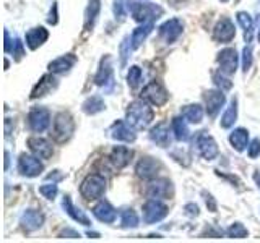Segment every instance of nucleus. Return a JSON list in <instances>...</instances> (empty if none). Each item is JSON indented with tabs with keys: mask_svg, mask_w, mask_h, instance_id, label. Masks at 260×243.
Returning a JSON list of instances; mask_svg holds the SVG:
<instances>
[{
	"mask_svg": "<svg viewBox=\"0 0 260 243\" xmlns=\"http://www.w3.org/2000/svg\"><path fill=\"white\" fill-rule=\"evenodd\" d=\"M154 118V112L146 104L145 99L140 101H134L132 104H128V109H127V122L132 125L135 130H142L146 128Z\"/></svg>",
	"mask_w": 260,
	"mask_h": 243,
	"instance_id": "nucleus-1",
	"label": "nucleus"
},
{
	"mask_svg": "<svg viewBox=\"0 0 260 243\" xmlns=\"http://www.w3.org/2000/svg\"><path fill=\"white\" fill-rule=\"evenodd\" d=\"M127 8L132 13L134 20L138 23H153L162 16V8L151 2H128Z\"/></svg>",
	"mask_w": 260,
	"mask_h": 243,
	"instance_id": "nucleus-2",
	"label": "nucleus"
},
{
	"mask_svg": "<svg viewBox=\"0 0 260 243\" xmlns=\"http://www.w3.org/2000/svg\"><path fill=\"white\" fill-rule=\"evenodd\" d=\"M106 191V180L104 177L100 174H91L88 175L83 182H81L80 186V193L81 196L88 201H93V199H100Z\"/></svg>",
	"mask_w": 260,
	"mask_h": 243,
	"instance_id": "nucleus-3",
	"label": "nucleus"
},
{
	"mask_svg": "<svg viewBox=\"0 0 260 243\" xmlns=\"http://www.w3.org/2000/svg\"><path fill=\"white\" fill-rule=\"evenodd\" d=\"M73 130H75V124H73L72 115L67 112H60L54 120V128H52L54 140L59 143H65L72 136Z\"/></svg>",
	"mask_w": 260,
	"mask_h": 243,
	"instance_id": "nucleus-4",
	"label": "nucleus"
},
{
	"mask_svg": "<svg viewBox=\"0 0 260 243\" xmlns=\"http://www.w3.org/2000/svg\"><path fill=\"white\" fill-rule=\"evenodd\" d=\"M195 146H197L199 154L205 160H213L218 157V144L215 138L207 132H199V135L195 136Z\"/></svg>",
	"mask_w": 260,
	"mask_h": 243,
	"instance_id": "nucleus-5",
	"label": "nucleus"
},
{
	"mask_svg": "<svg viewBox=\"0 0 260 243\" xmlns=\"http://www.w3.org/2000/svg\"><path fill=\"white\" fill-rule=\"evenodd\" d=\"M142 99H145L146 102H150L153 105H158V107H161V105H165L168 102L169 94H168L165 86H162L159 81H151V83H148L143 88Z\"/></svg>",
	"mask_w": 260,
	"mask_h": 243,
	"instance_id": "nucleus-6",
	"label": "nucleus"
},
{
	"mask_svg": "<svg viewBox=\"0 0 260 243\" xmlns=\"http://www.w3.org/2000/svg\"><path fill=\"white\" fill-rule=\"evenodd\" d=\"M94 81L98 86L104 89V93H111L114 88V70H112V62L111 57L106 55L100 63V70H98Z\"/></svg>",
	"mask_w": 260,
	"mask_h": 243,
	"instance_id": "nucleus-7",
	"label": "nucleus"
},
{
	"mask_svg": "<svg viewBox=\"0 0 260 243\" xmlns=\"http://www.w3.org/2000/svg\"><path fill=\"white\" fill-rule=\"evenodd\" d=\"M168 216V206L159 199L150 198L143 205V221L146 224H154L162 221Z\"/></svg>",
	"mask_w": 260,
	"mask_h": 243,
	"instance_id": "nucleus-8",
	"label": "nucleus"
},
{
	"mask_svg": "<svg viewBox=\"0 0 260 243\" xmlns=\"http://www.w3.org/2000/svg\"><path fill=\"white\" fill-rule=\"evenodd\" d=\"M29 128L36 133H43L51 125V112L44 107H35L28 115Z\"/></svg>",
	"mask_w": 260,
	"mask_h": 243,
	"instance_id": "nucleus-9",
	"label": "nucleus"
},
{
	"mask_svg": "<svg viewBox=\"0 0 260 243\" xmlns=\"http://www.w3.org/2000/svg\"><path fill=\"white\" fill-rule=\"evenodd\" d=\"M146 196L154 199H168L173 196V183L166 178H156L148 183L146 186Z\"/></svg>",
	"mask_w": 260,
	"mask_h": 243,
	"instance_id": "nucleus-10",
	"label": "nucleus"
},
{
	"mask_svg": "<svg viewBox=\"0 0 260 243\" xmlns=\"http://www.w3.org/2000/svg\"><path fill=\"white\" fill-rule=\"evenodd\" d=\"M161 169H162V166L159 160L153 159V157H142L137 162L135 172L138 177L143 178V180H153V178L158 177Z\"/></svg>",
	"mask_w": 260,
	"mask_h": 243,
	"instance_id": "nucleus-11",
	"label": "nucleus"
},
{
	"mask_svg": "<svg viewBox=\"0 0 260 243\" xmlns=\"http://www.w3.org/2000/svg\"><path fill=\"white\" fill-rule=\"evenodd\" d=\"M218 63H219V70L224 75H234L236 70H238V63H239V57L236 49L228 47L223 49L221 52L218 54Z\"/></svg>",
	"mask_w": 260,
	"mask_h": 243,
	"instance_id": "nucleus-12",
	"label": "nucleus"
},
{
	"mask_svg": "<svg viewBox=\"0 0 260 243\" xmlns=\"http://www.w3.org/2000/svg\"><path fill=\"white\" fill-rule=\"evenodd\" d=\"M182 31H184V24L181 20H177V18H171L159 26V34L168 44L176 43V40L181 37Z\"/></svg>",
	"mask_w": 260,
	"mask_h": 243,
	"instance_id": "nucleus-13",
	"label": "nucleus"
},
{
	"mask_svg": "<svg viewBox=\"0 0 260 243\" xmlns=\"http://www.w3.org/2000/svg\"><path fill=\"white\" fill-rule=\"evenodd\" d=\"M111 136L114 138V140L117 141H125V143H132L135 141V128L128 124V122H124V120H117L114 122V124L111 125V130H109Z\"/></svg>",
	"mask_w": 260,
	"mask_h": 243,
	"instance_id": "nucleus-14",
	"label": "nucleus"
},
{
	"mask_svg": "<svg viewBox=\"0 0 260 243\" xmlns=\"http://www.w3.org/2000/svg\"><path fill=\"white\" fill-rule=\"evenodd\" d=\"M43 162L38 159V156H29V154H21L20 160H18V170L21 172V175L24 177H38L41 172H43Z\"/></svg>",
	"mask_w": 260,
	"mask_h": 243,
	"instance_id": "nucleus-15",
	"label": "nucleus"
},
{
	"mask_svg": "<svg viewBox=\"0 0 260 243\" xmlns=\"http://www.w3.org/2000/svg\"><path fill=\"white\" fill-rule=\"evenodd\" d=\"M205 104H207V113L215 118L219 110L223 109V105L226 102V96L223 94V91H216V89H211V91H207L205 93Z\"/></svg>",
	"mask_w": 260,
	"mask_h": 243,
	"instance_id": "nucleus-16",
	"label": "nucleus"
},
{
	"mask_svg": "<svg viewBox=\"0 0 260 243\" xmlns=\"http://www.w3.org/2000/svg\"><path fill=\"white\" fill-rule=\"evenodd\" d=\"M28 146H29V149L32 151V154L38 156L39 159H51L52 154H54L52 144L49 143L47 140H44V138L31 136L28 140Z\"/></svg>",
	"mask_w": 260,
	"mask_h": 243,
	"instance_id": "nucleus-17",
	"label": "nucleus"
},
{
	"mask_svg": "<svg viewBox=\"0 0 260 243\" xmlns=\"http://www.w3.org/2000/svg\"><path fill=\"white\" fill-rule=\"evenodd\" d=\"M236 36V29H234V24L230 18H221L216 26L213 29V37L216 40H221V43H230V40H233Z\"/></svg>",
	"mask_w": 260,
	"mask_h": 243,
	"instance_id": "nucleus-18",
	"label": "nucleus"
},
{
	"mask_svg": "<svg viewBox=\"0 0 260 243\" xmlns=\"http://www.w3.org/2000/svg\"><path fill=\"white\" fill-rule=\"evenodd\" d=\"M20 224L23 229L28 232L38 230L39 227H43V224H44V216L36 209H26L20 217Z\"/></svg>",
	"mask_w": 260,
	"mask_h": 243,
	"instance_id": "nucleus-19",
	"label": "nucleus"
},
{
	"mask_svg": "<svg viewBox=\"0 0 260 243\" xmlns=\"http://www.w3.org/2000/svg\"><path fill=\"white\" fill-rule=\"evenodd\" d=\"M150 140L153 143H156L161 148H168L171 146V133H169V124L161 122L154 128H151L150 132Z\"/></svg>",
	"mask_w": 260,
	"mask_h": 243,
	"instance_id": "nucleus-20",
	"label": "nucleus"
},
{
	"mask_svg": "<svg viewBox=\"0 0 260 243\" xmlns=\"http://www.w3.org/2000/svg\"><path fill=\"white\" fill-rule=\"evenodd\" d=\"M93 214L94 217L98 219V221H101L104 224H112L114 221H116V209L112 208L111 202L108 201H100L98 205L93 208Z\"/></svg>",
	"mask_w": 260,
	"mask_h": 243,
	"instance_id": "nucleus-21",
	"label": "nucleus"
},
{
	"mask_svg": "<svg viewBox=\"0 0 260 243\" xmlns=\"http://www.w3.org/2000/svg\"><path fill=\"white\" fill-rule=\"evenodd\" d=\"M59 85V81H57L52 75H44L43 78L39 79V83L35 86L31 93V97L32 99H38V97H44L47 96L49 93H52L54 89Z\"/></svg>",
	"mask_w": 260,
	"mask_h": 243,
	"instance_id": "nucleus-22",
	"label": "nucleus"
},
{
	"mask_svg": "<svg viewBox=\"0 0 260 243\" xmlns=\"http://www.w3.org/2000/svg\"><path fill=\"white\" fill-rule=\"evenodd\" d=\"M134 152L132 149L125 148V146H116L112 151H111V156H109V160L112 162V166L116 169H124L130 159H132Z\"/></svg>",
	"mask_w": 260,
	"mask_h": 243,
	"instance_id": "nucleus-23",
	"label": "nucleus"
},
{
	"mask_svg": "<svg viewBox=\"0 0 260 243\" xmlns=\"http://www.w3.org/2000/svg\"><path fill=\"white\" fill-rule=\"evenodd\" d=\"M75 62H77L75 55H72V54L59 57V59H55L54 62L49 63V71L55 73V75H62V73L70 71V68L75 65Z\"/></svg>",
	"mask_w": 260,
	"mask_h": 243,
	"instance_id": "nucleus-24",
	"label": "nucleus"
},
{
	"mask_svg": "<svg viewBox=\"0 0 260 243\" xmlns=\"http://www.w3.org/2000/svg\"><path fill=\"white\" fill-rule=\"evenodd\" d=\"M49 37L47 29H44L43 26L39 28H32L26 32V44L31 51H36L39 46H43Z\"/></svg>",
	"mask_w": 260,
	"mask_h": 243,
	"instance_id": "nucleus-25",
	"label": "nucleus"
},
{
	"mask_svg": "<svg viewBox=\"0 0 260 243\" xmlns=\"http://www.w3.org/2000/svg\"><path fill=\"white\" fill-rule=\"evenodd\" d=\"M62 206H63V209H65V213H67L73 221H77L78 224H81V225H89L91 222H89V219H88V216L81 211L80 208H77V206H73V202L70 201V196H63V201H62Z\"/></svg>",
	"mask_w": 260,
	"mask_h": 243,
	"instance_id": "nucleus-26",
	"label": "nucleus"
},
{
	"mask_svg": "<svg viewBox=\"0 0 260 243\" xmlns=\"http://www.w3.org/2000/svg\"><path fill=\"white\" fill-rule=\"evenodd\" d=\"M230 143L236 151L242 152L246 148H249V132L246 128L233 130L231 135H230Z\"/></svg>",
	"mask_w": 260,
	"mask_h": 243,
	"instance_id": "nucleus-27",
	"label": "nucleus"
},
{
	"mask_svg": "<svg viewBox=\"0 0 260 243\" xmlns=\"http://www.w3.org/2000/svg\"><path fill=\"white\" fill-rule=\"evenodd\" d=\"M154 29V24L153 23H143V26H138L134 29L132 36H130V44H132V49H138L143 40L151 34V31Z\"/></svg>",
	"mask_w": 260,
	"mask_h": 243,
	"instance_id": "nucleus-28",
	"label": "nucleus"
},
{
	"mask_svg": "<svg viewBox=\"0 0 260 243\" xmlns=\"http://www.w3.org/2000/svg\"><path fill=\"white\" fill-rule=\"evenodd\" d=\"M100 10H101V0H89V4L85 10V29L91 31L94 28Z\"/></svg>",
	"mask_w": 260,
	"mask_h": 243,
	"instance_id": "nucleus-29",
	"label": "nucleus"
},
{
	"mask_svg": "<svg viewBox=\"0 0 260 243\" xmlns=\"http://www.w3.org/2000/svg\"><path fill=\"white\" fill-rule=\"evenodd\" d=\"M236 18H238V23L244 29V39L250 43L252 37H254V20H252V16L246 12H239L236 15Z\"/></svg>",
	"mask_w": 260,
	"mask_h": 243,
	"instance_id": "nucleus-30",
	"label": "nucleus"
},
{
	"mask_svg": "<svg viewBox=\"0 0 260 243\" xmlns=\"http://www.w3.org/2000/svg\"><path fill=\"white\" fill-rule=\"evenodd\" d=\"M171 127H173V133L176 136L177 141H187L190 136V132H189V127L185 124V118L182 117H176L171 122Z\"/></svg>",
	"mask_w": 260,
	"mask_h": 243,
	"instance_id": "nucleus-31",
	"label": "nucleus"
},
{
	"mask_svg": "<svg viewBox=\"0 0 260 243\" xmlns=\"http://www.w3.org/2000/svg\"><path fill=\"white\" fill-rule=\"evenodd\" d=\"M181 113L187 122H190V124H200L202 118H203V109L199 104L185 105V107H182Z\"/></svg>",
	"mask_w": 260,
	"mask_h": 243,
	"instance_id": "nucleus-32",
	"label": "nucleus"
},
{
	"mask_svg": "<svg viewBox=\"0 0 260 243\" xmlns=\"http://www.w3.org/2000/svg\"><path fill=\"white\" fill-rule=\"evenodd\" d=\"M106 109V104L103 101L101 96H91L83 102V112L88 115H94V113H100Z\"/></svg>",
	"mask_w": 260,
	"mask_h": 243,
	"instance_id": "nucleus-33",
	"label": "nucleus"
},
{
	"mask_svg": "<svg viewBox=\"0 0 260 243\" xmlns=\"http://www.w3.org/2000/svg\"><path fill=\"white\" fill-rule=\"evenodd\" d=\"M236 118H238V101H236V97H233V101L230 104V107L226 109L224 115L221 117V127L223 128H230L234 125Z\"/></svg>",
	"mask_w": 260,
	"mask_h": 243,
	"instance_id": "nucleus-34",
	"label": "nucleus"
},
{
	"mask_svg": "<svg viewBox=\"0 0 260 243\" xmlns=\"http://www.w3.org/2000/svg\"><path fill=\"white\" fill-rule=\"evenodd\" d=\"M120 224L124 229H135L138 225V216L134 209H124L120 214Z\"/></svg>",
	"mask_w": 260,
	"mask_h": 243,
	"instance_id": "nucleus-35",
	"label": "nucleus"
},
{
	"mask_svg": "<svg viewBox=\"0 0 260 243\" xmlns=\"http://www.w3.org/2000/svg\"><path fill=\"white\" fill-rule=\"evenodd\" d=\"M226 233H228V237H231V238H246L249 235L247 229L241 222H234L230 229H228Z\"/></svg>",
	"mask_w": 260,
	"mask_h": 243,
	"instance_id": "nucleus-36",
	"label": "nucleus"
},
{
	"mask_svg": "<svg viewBox=\"0 0 260 243\" xmlns=\"http://www.w3.org/2000/svg\"><path fill=\"white\" fill-rule=\"evenodd\" d=\"M127 81H128V86H130V88H137L138 85H140V81H142V68H140V67H137V65H134V67H130Z\"/></svg>",
	"mask_w": 260,
	"mask_h": 243,
	"instance_id": "nucleus-37",
	"label": "nucleus"
},
{
	"mask_svg": "<svg viewBox=\"0 0 260 243\" xmlns=\"http://www.w3.org/2000/svg\"><path fill=\"white\" fill-rule=\"evenodd\" d=\"M39 193L47 199H54L57 196V193H59V188H57L55 182H52V183H46L43 186H39Z\"/></svg>",
	"mask_w": 260,
	"mask_h": 243,
	"instance_id": "nucleus-38",
	"label": "nucleus"
},
{
	"mask_svg": "<svg viewBox=\"0 0 260 243\" xmlns=\"http://www.w3.org/2000/svg\"><path fill=\"white\" fill-rule=\"evenodd\" d=\"M250 67H252V47L246 46L242 49V70H244V73H247Z\"/></svg>",
	"mask_w": 260,
	"mask_h": 243,
	"instance_id": "nucleus-39",
	"label": "nucleus"
},
{
	"mask_svg": "<svg viewBox=\"0 0 260 243\" xmlns=\"http://www.w3.org/2000/svg\"><path fill=\"white\" fill-rule=\"evenodd\" d=\"M213 79H215V83L219 86V89H221V91H228V89H231V86H233L231 81L228 79V78H224L223 75H219V73H215Z\"/></svg>",
	"mask_w": 260,
	"mask_h": 243,
	"instance_id": "nucleus-40",
	"label": "nucleus"
},
{
	"mask_svg": "<svg viewBox=\"0 0 260 243\" xmlns=\"http://www.w3.org/2000/svg\"><path fill=\"white\" fill-rule=\"evenodd\" d=\"M114 15H116V18H119V20H122L125 16L124 0H114Z\"/></svg>",
	"mask_w": 260,
	"mask_h": 243,
	"instance_id": "nucleus-41",
	"label": "nucleus"
},
{
	"mask_svg": "<svg viewBox=\"0 0 260 243\" xmlns=\"http://www.w3.org/2000/svg\"><path fill=\"white\" fill-rule=\"evenodd\" d=\"M258 154H260V140L255 138V140H252V143L249 144V157L255 159L258 157Z\"/></svg>",
	"mask_w": 260,
	"mask_h": 243,
	"instance_id": "nucleus-42",
	"label": "nucleus"
},
{
	"mask_svg": "<svg viewBox=\"0 0 260 243\" xmlns=\"http://www.w3.org/2000/svg\"><path fill=\"white\" fill-rule=\"evenodd\" d=\"M15 60H21V57L24 55V47L20 39H15V49H13Z\"/></svg>",
	"mask_w": 260,
	"mask_h": 243,
	"instance_id": "nucleus-43",
	"label": "nucleus"
},
{
	"mask_svg": "<svg viewBox=\"0 0 260 243\" xmlns=\"http://www.w3.org/2000/svg\"><path fill=\"white\" fill-rule=\"evenodd\" d=\"M57 21H59V18H57V4L54 2V5L51 8V13H49V16H47V23L49 24H57Z\"/></svg>",
	"mask_w": 260,
	"mask_h": 243,
	"instance_id": "nucleus-44",
	"label": "nucleus"
},
{
	"mask_svg": "<svg viewBox=\"0 0 260 243\" xmlns=\"http://www.w3.org/2000/svg\"><path fill=\"white\" fill-rule=\"evenodd\" d=\"M205 194V202H207V208L210 209V211H216V201H215V198L211 196V194H207V193H203Z\"/></svg>",
	"mask_w": 260,
	"mask_h": 243,
	"instance_id": "nucleus-45",
	"label": "nucleus"
},
{
	"mask_svg": "<svg viewBox=\"0 0 260 243\" xmlns=\"http://www.w3.org/2000/svg\"><path fill=\"white\" fill-rule=\"evenodd\" d=\"M185 211L189 216H199V206L193 205V202H189V205H185Z\"/></svg>",
	"mask_w": 260,
	"mask_h": 243,
	"instance_id": "nucleus-46",
	"label": "nucleus"
},
{
	"mask_svg": "<svg viewBox=\"0 0 260 243\" xmlns=\"http://www.w3.org/2000/svg\"><path fill=\"white\" fill-rule=\"evenodd\" d=\"M60 237H67V238H80V233H78V232H75V230H72V229H65V230H62Z\"/></svg>",
	"mask_w": 260,
	"mask_h": 243,
	"instance_id": "nucleus-47",
	"label": "nucleus"
},
{
	"mask_svg": "<svg viewBox=\"0 0 260 243\" xmlns=\"http://www.w3.org/2000/svg\"><path fill=\"white\" fill-rule=\"evenodd\" d=\"M63 175L62 174H59V170H54L52 174H49L47 175V180H52V182H55V180H60Z\"/></svg>",
	"mask_w": 260,
	"mask_h": 243,
	"instance_id": "nucleus-48",
	"label": "nucleus"
},
{
	"mask_svg": "<svg viewBox=\"0 0 260 243\" xmlns=\"http://www.w3.org/2000/svg\"><path fill=\"white\" fill-rule=\"evenodd\" d=\"M5 52H10V39H8V31H5Z\"/></svg>",
	"mask_w": 260,
	"mask_h": 243,
	"instance_id": "nucleus-49",
	"label": "nucleus"
},
{
	"mask_svg": "<svg viewBox=\"0 0 260 243\" xmlns=\"http://www.w3.org/2000/svg\"><path fill=\"white\" fill-rule=\"evenodd\" d=\"M8 169V152H5V170Z\"/></svg>",
	"mask_w": 260,
	"mask_h": 243,
	"instance_id": "nucleus-50",
	"label": "nucleus"
},
{
	"mask_svg": "<svg viewBox=\"0 0 260 243\" xmlns=\"http://www.w3.org/2000/svg\"><path fill=\"white\" fill-rule=\"evenodd\" d=\"M221 2H228V0H221Z\"/></svg>",
	"mask_w": 260,
	"mask_h": 243,
	"instance_id": "nucleus-51",
	"label": "nucleus"
}]
</instances>
